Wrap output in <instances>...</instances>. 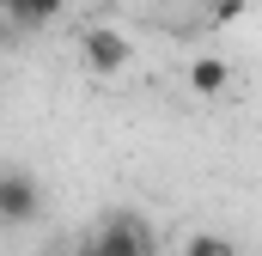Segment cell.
<instances>
[{
  "instance_id": "7",
  "label": "cell",
  "mask_w": 262,
  "mask_h": 256,
  "mask_svg": "<svg viewBox=\"0 0 262 256\" xmlns=\"http://www.w3.org/2000/svg\"><path fill=\"white\" fill-rule=\"evenodd\" d=\"M238 12H244V0H220V6H213V18H220V25H226V18H238Z\"/></svg>"
},
{
  "instance_id": "5",
  "label": "cell",
  "mask_w": 262,
  "mask_h": 256,
  "mask_svg": "<svg viewBox=\"0 0 262 256\" xmlns=\"http://www.w3.org/2000/svg\"><path fill=\"white\" fill-rule=\"evenodd\" d=\"M6 6V18L18 25V31H37V25H49L55 12H61V0H0Z\"/></svg>"
},
{
  "instance_id": "3",
  "label": "cell",
  "mask_w": 262,
  "mask_h": 256,
  "mask_svg": "<svg viewBox=\"0 0 262 256\" xmlns=\"http://www.w3.org/2000/svg\"><path fill=\"white\" fill-rule=\"evenodd\" d=\"M31 214H37V183H31V171H6V177H0V220H6V226H31Z\"/></svg>"
},
{
  "instance_id": "1",
  "label": "cell",
  "mask_w": 262,
  "mask_h": 256,
  "mask_svg": "<svg viewBox=\"0 0 262 256\" xmlns=\"http://www.w3.org/2000/svg\"><path fill=\"white\" fill-rule=\"evenodd\" d=\"M152 226L140 220V214H110V220H98L92 226V238L79 244V256H152Z\"/></svg>"
},
{
  "instance_id": "6",
  "label": "cell",
  "mask_w": 262,
  "mask_h": 256,
  "mask_svg": "<svg viewBox=\"0 0 262 256\" xmlns=\"http://www.w3.org/2000/svg\"><path fill=\"white\" fill-rule=\"evenodd\" d=\"M183 256H238V250H232V238H220V232H195Z\"/></svg>"
},
{
  "instance_id": "2",
  "label": "cell",
  "mask_w": 262,
  "mask_h": 256,
  "mask_svg": "<svg viewBox=\"0 0 262 256\" xmlns=\"http://www.w3.org/2000/svg\"><path fill=\"white\" fill-rule=\"evenodd\" d=\"M79 55H85V67H92L98 79H110V73H122V67L134 61L128 37H122V31H110V25H92V31L79 37Z\"/></svg>"
},
{
  "instance_id": "4",
  "label": "cell",
  "mask_w": 262,
  "mask_h": 256,
  "mask_svg": "<svg viewBox=\"0 0 262 256\" xmlns=\"http://www.w3.org/2000/svg\"><path fill=\"white\" fill-rule=\"evenodd\" d=\"M189 86H195L201 98H220V92L232 86V67L220 61V55H195V61H189Z\"/></svg>"
}]
</instances>
